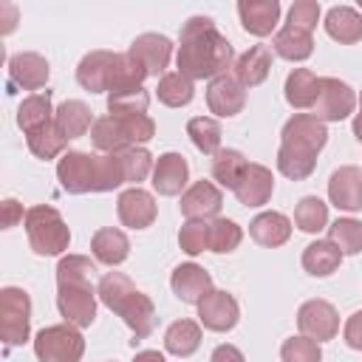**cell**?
<instances>
[{
  "instance_id": "6da1fadb",
  "label": "cell",
  "mask_w": 362,
  "mask_h": 362,
  "mask_svg": "<svg viewBox=\"0 0 362 362\" xmlns=\"http://www.w3.org/2000/svg\"><path fill=\"white\" fill-rule=\"evenodd\" d=\"M235 51L229 45V40L215 28L212 17L195 14L181 25V45L175 54V65L178 74H184L187 79H215L221 74H226V68L232 65Z\"/></svg>"
},
{
  "instance_id": "7a4b0ae2",
  "label": "cell",
  "mask_w": 362,
  "mask_h": 362,
  "mask_svg": "<svg viewBox=\"0 0 362 362\" xmlns=\"http://www.w3.org/2000/svg\"><path fill=\"white\" fill-rule=\"evenodd\" d=\"M96 294L110 311H116L124 320V325L136 334V339H144V337L153 334L156 305L144 291H139L130 283V277H124L122 272H107V274H102V280L96 286Z\"/></svg>"
},
{
  "instance_id": "3957f363",
  "label": "cell",
  "mask_w": 362,
  "mask_h": 362,
  "mask_svg": "<svg viewBox=\"0 0 362 362\" xmlns=\"http://www.w3.org/2000/svg\"><path fill=\"white\" fill-rule=\"evenodd\" d=\"M57 178L65 192H107V170L105 156H90L82 150H65L57 161Z\"/></svg>"
},
{
  "instance_id": "277c9868",
  "label": "cell",
  "mask_w": 362,
  "mask_h": 362,
  "mask_svg": "<svg viewBox=\"0 0 362 362\" xmlns=\"http://www.w3.org/2000/svg\"><path fill=\"white\" fill-rule=\"evenodd\" d=\"M25 232H28V243L37 255L51 257V255H62L71 243V229L62 221V215L48 206V204H37L25 212Z\"/></svg>"
},
{
  "instance_id": "5b68a950",
  "label": "cell",
  "mask_w": 362,
  "mask_h": 362,
  "mask_svg": "<svg viewBox=\"0 0 362 362\" xmlns=\"http://www.w3.org/2000/svg\"><path fill=\"white\" fill-rule=\"evenodd\" d=\"M34 354L40 362H79L85 354V337L71 322L45 325L34 337Z\"/></svg>"
},
{
  "instance_id": "8992f818",
  "label": "cell",
  "mask_w": 362,
  "mask_h": 362,
  "mask_svg": "<svg viewBox=\"0 0 362 362\" xmlns=\"http://www.w3.org/2000/svg\"><path fill=\"white\" fill-rule=\"evenodd\" d=\"M31 331V297L17 286L0 291V334L6 345H23Z\"/></svg>"
},
{
  "instance_id": "52a82bcc",
  "label": "cell",
  "mask_w": 362,
  "mask_h": 362,
  "mask_svg": "<svg viewBox=\"0 0 362 362\" xmlns=\"http://www.w3.org/2000/svg\"><path fill=\"white\" fill-rule=\"evenodd\" d=\"M280 144L283 147H291L297 153H305V156H314L325 147L328 141V130H325V122H320L314 113H294L286 124H283V133H280Z\"/></svg>"
},
{
  "instance_id": "ba28073f",
  "label": "cell",
  "mask_w": 362,
  "mask_h": 362,
  "mask_svg": "<svg viewBox=\"0 0 362 362\" xmlns=\"http://www.w3.org/2000/svg\"><path fill=\"white\" fill-rule=\"evenodd\" d=\"M356 107V93L348 82L337 76H322L320 79V96L314 105V116L320 122H342L354 113Z\"/></svg>"
},
{
  "instance_id": "9c48e42d",
  "label": "cell",
  "mask_w": 362,
  "mask_h": 362,
  "mask_svg": "<svg viewBox=\"0 0 362 362\" xmlns=\"http://www.w3.org/2000/svg\"><path fill=\"white\" fill-rule=\"evenodd\" d=\"M297 325L303 337L314 342H328L339 334V314L328 300H305L297 311Z\"/></svg>"
},
{
  "instance_id": "30bf717a",
  "label": "cell",
  "mask_w": 362,
  "mask_h": 362,
  "mask_svg": "<svg viewBox=\"0 0 362 362\" xmlns=\"http://www.w3.org/2000/svg\"><path fill=\"white\" fill-rule=\"evenodd\" d=\"M57 308L65 322L76 328H88L96 320V291L93 286H59Z\"/></svg>"
},
{
  "instance_id": "8fae6325",
  "label": "cell",
  "mask_w": 362,
  "mask_h": 362,
  "mask_svg": "<svg viewBox=\"0 0 362 362\" xmlns=\"http://www.w3.org/2000/svg\"><path fill=\"white\" fill-rule=\"evenodd\" d=\"M198 320L204 328L209 331H232L240 320V305L238 300L229 294V291H221V288H212L201 303H198Z\"/></svg>"
},
{
  "instance_id": "7c38bea8",
  "label": "cell",
  "mask_w": 362,
  "mask_h": 362,
  "mask_svg": "<svg viewBox=\"0 0 362 362\" xmlns=\"http://www.w3.org/2000/svg\"><path fill=\"white\" fill-rule=\"evenodd\" d=\"M116 51H90L76 65V82L90 93H110L113 68H116Z\"/></svg>"
},
{
  "instance_id": "4fadbf2b",
  "label": "cell",
  "mask_w": 362,
  "mask_h": 362,
  "mask_svg": "<svg viewBox=\"0 0 362 362\" xmlns=\"http://www.w3.org/2000/svg\"><path fill=\"white\" fill-rule=\"evenodd\" d=\"M206 105L218 119L238 116L246 105V88L235 79V74H221L206 88Z\"/></svg>"
},
{
  "instance_id": "5bb4252c",
  "label": "cell",
  "mask_w": 362,
  "mask_h": 362,
  "mask_svg": "<svg viewBox=\"0 0 362 362\" xmlns=\"http://www.w3.org/2000/svg\"><path fill=\"white\" fill-rule=\"evenodd\" d=\"M116 212H119V221L130 229H147L153 226L156 215H158V206H156V198L141 189V187H130L119 195L116 201Z\"/></svg>"
},
{
  "instance_id": "9a60e30c",
  "label": "cell",
  "mask_w": 362,
  "mask_h": 362,
  "mask_svg": "<svg viewBox=\"0 0 362 362\" xmlns=\"http://www.w3.org/2000/svg\"><path fill=\"white\" fill-rule=\"evenodd\" d=\"M223 206V195L212 181H195L184 195H181V215L187 221H206V218H218Z\"/></svg>"
},
{
  "instance_id": "2e32d148",
  "label": "cell",
  "mask_w": 362,
  "mask_h": 362,
  "mask_svg": "<svg viewBox=\"0 0 362 362\" xmlns=\"http://www.w3.org/2000/svg\"><path fill=\"white\" fill-rule=\"evenodd\" d=\"M328 198L337 209L359 212L362 209V167H339L328 178Z\"/></svg>"
},
{
  "instance_id": "e0dca14e",
  "label": "cell",
  "mask_w": 362,
  "mask_h": 362,
  "mask_svg": "<svg viewBox=\"0 0 362 362\" xmlns=\"http://www.w3.org/2000/svg\"><path fill=\"white\" fill-rule=\"evenodd\" d=\"M48 59L42 54L34 51H20L8 59V79L11 88H23V90H40L48 82Z\"/></svg>"
},
{
  "instance_id": "ac0fdd59",
  "label": "cell",
  "mask_w": 362,
  "mask_h": 362,
  "mask_svg": "<svg viewBox=\"0 0 362 362\" xmlns=\"http://www.w3.org/2000/svg\"><path fill=\"white\" fill-rule=\"evenodd\" d=\"M170 286H173V294L181 300V303H189V305H198L209 291H212V277L204 266L198 263H181L173 269V277H170Z\"/></svg>"
},
{
  "instance_id": "d6986e66",
  "label": "cell",
  "mask_w": 362,
  "mask_h": 362,
  "mask_svg": "<svg viewBox=\"0 0 362 362\" xmlns=\"http://www.w3.org/2000/svg\"><path fill=\"white\" fill-rule=\"evenodd\" d=\"M130 57H136L144 71L150 76H158L164 74V68L170 65V57H173V42L164 37V34H139L130 48H127Z\"/></svg>"
},
{
  "instance_id": "ffe728a7",
  "label": "cell",
  "mask_w": 362,
  "mask_h": 362,
  "mask_svg": "<svg viewBox=\"0 0 362 362\" xmlns=\"http://www.w3.org/2000/svg\"><path fill=\"white\" fill-rule=\"evenodd\" d=\"M189 181V164L181 153H161L153 167V189L158 195H178Z\"/></svg>"
},
{
  "instance_id": "44dd1931",
  "label": "cell",
  "mask_w": 362,
  "mask_h": 362,
  "mask_svg": "<svg viewBox=\"0 0 362 362\" xmlns=\"http://www.w3.org/2000/svg\"><path fill=\"white\" fill-rule=\"evenodd\" d=\"M232 192H235V198H238L243 206H263V204L272 198V192H274V175H272L269 167L249 161L243 178L238 181V187H235Z\"/></svg>"
},
{
  "instance_id": "7402d4cb",
  "label": "cell",
  "mask_w": 362,
  "mask_h": 362,
  "mask_svg": "<svg viewBox=\"0 0 362 362\" xmlns=\"http://www.w3.org/2000/svg\"><path fill=\"white\" fill-rule=\"evenodd\" d=\"M240 25L255 37H269L280 20V3L277 0H240L238 3Z\"/></svg>"
},
{
  "instance_id": "603a6c76",
  "label": "cell",
  "mask_w": 362,
  "mask_h": 362,
  "mask_svg": "<svg viewBox=\"0 0 362 362\" xmlns=\"http://www.w3.org/2000/svg\"><path fill=\"white\" fill-rule=\"evenodd\" d=\"M272 71V48L269 45H252L235 59V79L243 88H257L266 82Z\"/></svg>"
},
{
  "instance_id": "cb8c5ba5",
  "label": "cell",
  "mask_w": 362,
  "mask_h": 362,
  "mask_svg": "<svg viewBox=\"0 0 362 362\" xmlns=\"http://www.w3.org/2000/svg\"><path fill=\"white\" fill-rule=\"evenodd\" d=\"M249 235L255 243L266 249H277L291 238V221L283 212H260L249 223Z\"/></svg>"
},
{
  "instance_id": "d4e9b609",
  "label": "cell",
  "mask_w": 362,
  "mask_h": 362,
  "mask_svg": "<svg viewBox=\"0 0 362 362\" xmlns=\"http://www.w3.org/2000/svg\"><path fill=\"white\" fill-rule=\"evenodd\" d=\"M90 252H93V257H96L99 263H105V266H119V263H124L127 255H130V240H127V235H124L122 229H116V226H102V229H96L93 238H90Z\"/></svg>"
},
{
  "instance_id": "484cf974",
  "label": "cell",
  "mask_w": 362,
  "mask_h": 362,
  "mask_svg": "<svg viewBox=\"0 0 362 362\" xmlns=\"http://www.w3.org/2000/svg\"><path fill=\"white\" fill-rule=\"evenodd\" d=\"M325 34L342 45H354L362 40V14L351 6H334L325 14Z\"/></svg>"
},
{
  "instance_id": "4316f807",
  "label": "cell",
  "mask_w": 362,
  "mask_h": 362,
  "mask_svg": "<svg viewBox=\"0 0 362 362\" xmlns=\"http://www.w3.org/2000/svg\"><path fill=\"white\" fill-rule=\"evenodd\" d=\"M320 79L314 71L308 68H294L288 76H286V102L297 110H305V107H314L317 105V96H320Z\"/></svg>"
},
{
  "instance_id": "83f0119b",
  "label": "cell",
  "mask_w": 362,
  "mask_h": 362,
  "mask_svg": "<svg viewBox=\"0 0 362 362\" xmlns=\"http://www.w3.org/2000/svg\"><path fill=\"white\" fill-rule=\"evenodd\" d=\"M93 116H90V107L85 105V102H79V99H65L59 107H57V113H54V124H57V130L71 141V139H79V136H85L90 127H93Z\"/></svg>"
},
{
  "instance_id": "f1b7e54d",
  "label": "cell",
  "mask_w": 362,
  "mask_h": 362,
  "mask_svg": "<svg viewBox=\"0 0 362 362\" xmlns=\"http://www.w3.org/2000/svg\"><path fill=\"white\" fill-rule=\"evenodd\" d=\"M54 107H51V90H42V93H31L20 102L17 107V124L23 133H31V130H40L45 124L54 122Z\"/></svg>"
},
{
  "instance_id": "f546056e",
  "label": "cell",
  "mask_w": 362,
  "mask_h": 362,
  "mask_svg": "<svg viewBox=\"0 0 362 362\" xmlns=\"http://www.w3.org/2000/svg\"><path fill=\"white\" fill-rule=\"evenodd\" d=\"M339 263H342V252L331 240H314L303 252V269L311 277H328L339 269Z\"/></svg>"
},
{
  "instance_id": "4dcf8cb0",
  "label": "cell",
  "mask_w": 362,
  "mask_h": 362,
  "mask_svg": "<svg viewBox=\"0 0 362 362\" xmlns=\"http://www.w3.org/2000/svg\"><path fill=\"white\" fill-rule=\"evenodd\" d=\"M274 54L288 59V62H303L311 57L314 51V37L308 31H300L294 25H283L277 34H274V42H272Z\"/></svg>"
},
{
  "instance_id": "1f68e13d",
  "label": "cell",
  "mask_w": 362,
  "mask_h": 362,
  "mask_svg": "<svg viewBox=\"0 0 362 362\" xmlns=\"http://www.w3.org/2000/svg\"><path fill=\"white\" fill-rule=\"evenodd\" d=\"M201 345V325L195 320H175L164 331V348L173 356H192Z\"/></svg>"
},
{
  "instance_id": "d6a6232c",
  "label": "cell",
  "mask_w": 362,
  "mask_h": 362,
  "mask_svg": "<svg viewBox=\"0 0 362 362\" xmlns=\"http://www.w3.org/2000/svg\"><path fill=\"white\" fill-rule=\"evenodd\" d=\"M246 167H249V161H246V156L240 150L226 147V150H218L212 156V178L221 187H226V189H235L238 187V181L243 178Z\"/></svg>"
},
{
  "instance_id": "836d02e7",
  "label": "cell",
  "mask_w": 362,
  "mask_h": 362,
  "mask_svg": "<svg viewBox=\"0 0 362 362\" xmlns=\"http://www.w3.org/2000/svg\"><path fill=\"white\" fill-rule=\"evenodd\" d=\"M90 141H93V147L102 150L105 156H107V153H119V150L133 147L130 139L124 136L122 124H119L110 113H107V116H99V119L93 122V127H90Z\"/></svg>"
},
{
  "instance_id": "e575fe53",
  "label": "cell",
  "mask_w": 362,
  "mask_h": 362,
  "mask_svg": "<svg viewBox=\"0 0 362 362\" xmlns=\"http://www.w3.org/2000/svg\"><path fill=\"white\" fill-rule=\"evenodd\" d=\"M156 96H158V102L167 105V107H184V105L192 102L195 85H192V79H187L184 74L173 71V74H164V76L158 79Z\"/></svg>"
},
{
  "instance_id": "d590c367",
  "label": "cell",
  "mask_w": 362,
  "mask_h": 362,
  "mask_svg": "<svg viewBox=\"0 0 362 362\" xmlns=\"http://www.w3.org/2000/svg\"><path fill=\"white\" fill-rule=\"evenodd\" d=\"M96 263L85 255H65L57 263V286H93Z\"/></svg>"
},
{
  "instance_id": "8d00e7d4",
  "label": "cell",
  "mask_w": 362,
  "mask_h": 362,
  "mask_svg": "<svg viewBox=\"0 0 362 362\" xmlns=\"http://www.w3.org/2000/svg\"><path fill=\"white\" fill-rule=\"evenodd\" d=\"M187 136L204 156H215L221 150V124L215 116H195L187 122Z\"/></svg>"
},
{
  "instance_id": "74e56055",
  "label": "cell",
  "mask_w": 362,
  "mask_h": 362,
  "mask_svg": "<svg viewBox=\"0 0 362 362\" xmlns=\"http://www.w3.org/2000/svg\"><path fill=\"white\" fill-rule=\"evenodd\" d=\"M25 141H28V150L37 156V158H57V156H62V150L68 147V139L57 130V124L51 122V124H45V127H40V130H31V133H25Z\"/></svg>"
},
{
  "instance_id": "f35d334b",
  "label": "cell",
  "mask_w": 362,
  "mask_h": 362,
  "mask_svg": "<svg viewBox=\"0 0 362 362\" xmlns=\"http://www.w3.org/2000/svg\"><path fill=\"white\" fill-rule=\"evenodd\" d=\"M294 223H297L303 232H308V235L325 229V226H328V204L320 201L317 195L300 198V204H297V209H294Z\"/></svg>"
},
{
  "instance_id": "ab89813d",
  "label": "cell",
  "mask_w": 362,
  "mask_h": 362,
  "mask_svg": "<svg viewBox=\"0 0 362 362\" xmlns=\"http://www.w3.org/2000/svg\"><path fill=\"white\" fill-rule=\"evenodd\" d=\"M328 240L337 243L342 255H359L362 252V221H356V218H337L328 226Z\"/></svg>"
},
{
  "instance_id": "60d3db41",
  "label": "cell",
  "mask_w": 362,
  "mask_h": 362,
  "mask_svg": "<svg viewBox=\"0 0 362 362\" xmlns=\"http://www.w3.org/2000/svg\"><path fill=\"white\" fill-rule=\"evenodd\" d=\"M243 240V229L229 221V218H215L209 221V252L215 255H229L240 246Z\"/></svg>"
},
{
  "instance_id": "b9f144b4",
  "label": "cell",
  "mask_w": 362,
  "mask_h": 362,
  "mask_svg": "<svg viewBox=\"0 0 362 362\" xmlns=\"http://www.w3.org/2000/svg\"><path fill=\"white\" fill-rule=\"evenodd\" d=\"M314 167H317V158L314 156H305V153H297V150L280 144V150H277V170L286 178L303 181V178H308L314 173Z\"/></svg>"
},
{
  "instance_id": "7bdbcfd3",
  "label": "cell",
  "mask_w": 362,
  "mask_h": 362,
  "mask_svg": "<svg viewBox=\"0 0 362 362\" xmlns=\"http://www.w3.org/2000/svg\"><path fill=\"white\" fill-rule=\"evenodd\" d=\"M119 158H122L127 184H136L139 187V181H144L147 175H153L156 161H153L150 150H144V147H127V150H119Z\"/></svg>"
},
{
  "instance_id": "ee69618b",
  "label": "cell",
  "mask_w": 362,
  "mask_h": 362,
  "mask_svg": "<svg viewBox=\"0 0 362 362\" xmlns=\"http://www.w3.org/2000/svg\"><path fill=\"white\" fill-rule=\"evenodd\" d=\"M150 93L144 88H130L119 93H107V113L124 116V113H147Z\"/></svg>"
},
{
  "instance_id": "f6af8a7d",
  "label": "cell",
  "mask_w": 362,
  "mask_h": 362,
  "mask_svg": "<svg viewBox=\"0 0 362 362\" xmlns=\"http://www.w3.org/2000/svg\"><path fill=\"white\" fill-rule=\"evenodd\" d=\"M280 359L283 362H322V348L320 342L308 337H288L280 345Z\"/></svg>"
},
{
  "instance_id": "bcb514c9",
  "label": "cell",
  "mask_w": 362,
  "mask_h": 362,
  "mask_svg": "<svg viewBox=\"0 0 362 362\" xmlns=\"http://www.w3.org/2000/svg\"><path fill=\"white\" fill-rule=\"evenodd\" d=\"M178 246L187 255H201L204 249H209V223L206 221H184L181 232H178Z\"/></svg>"
},
{
  "instance_id": "7dc6e473",
  "label": "cell",
  "mask_w": 362,
  "mask_h": 362,
  "mask_svg": "<svg viewBox=\"0 0 362 362\" xmlns=\"http://www.w3.org/2000/svg\"><path fill=\"white\" fill-rule=\"evenodd\" d=\"M317 20H320V3L317 0H297L288 8V23L286 25H294V28L311 34L317 28Z\"/></svg>"
},
{
  "instance_id": "c3c4849f",
  "label": "cell",
  "mask_w": 362,
  "mask_h": 362,
  "mask_svg": "<svg viewBox=\"0 0 362 362\" xmlns=\"http://www.w3.org/2000/svg\"><path fill=\"white\" fill-rule=\"evenodd\" d=\"M342 337H345V345H348V348L362 351V311H354V314L345 320Z\"/></svg>"
},
{
  "instance_id": "681fc988",
  "label": "cell",
  "mask_w": 362,
  "mask_h": 362,
  "mask_svg": "<svg viewBox=\"0 0 362 362\" xmlns=\"http://www.w3.org/2000/svg\"><path fill=\"white\" fill-rule=\"evenodd\" d=\"M20 221H25V215H23V204H17L14 198H6V201H3V229L17 226Z\"/></svg>"
},
{
  "instance_id": "f907efd6",
  "label": "cell",
  "mask_w": 362,
  "mask_h": 362,
  "mask_svg": "<svg viewBox=\"0 0 362 362\" xmlns=\"http://www.w3.org/2000/svg\"><path fill=\"white\" fill-rule=\"evenodd\" d=\"M209 362H246V359H243V354H240V348H235V345H229V342H223V345H218V348L212 351V356H209Z\"/></svg>"
},
{
  "instance_id": "816d5d0a",
  "label": "cell",
  "mask_w": 362,
  "mask_h": 362,
  "mask_svg": "<svg viewBox=\"0 0 362 362\" xmlns=\"http://www.w3.org/2000/svg\"><path fill=\"white\" fill-rule=\"evenodd\" d=\"M133 362H167L158 351H139L136 356H133Z\"/></svg>"
},
{
  "instance_id": "f5cc1de1",
  "label": "cell",
  "mask_w": 362,
  "mask_h": 362,
  "mask_svg": "<svg viewBox=\"0 0 362 362\" xmlns=\"http://www.w3.org/2000/svg\"><path fill=\"white\" fill-rule=\"evenodd\" d=\"M351 130H354V136L362 141V107H359V113L354 116V122H351Z\"/></svg>"
},
{
  "instance_id": "db71d44e",
  "label": "cell",
  "mask_w": 362,
  "mask_h": 362,
  "mask_svg": "<svg viewBox=\"0 0 362 362\" xmlns=\"http://www.w3.org/2000/svg\"><path fill=\"white\" fill-rule=\"evenodd\" d=\"M359 102H362V96H359Z\"/></svg>"
}]
</instances>
